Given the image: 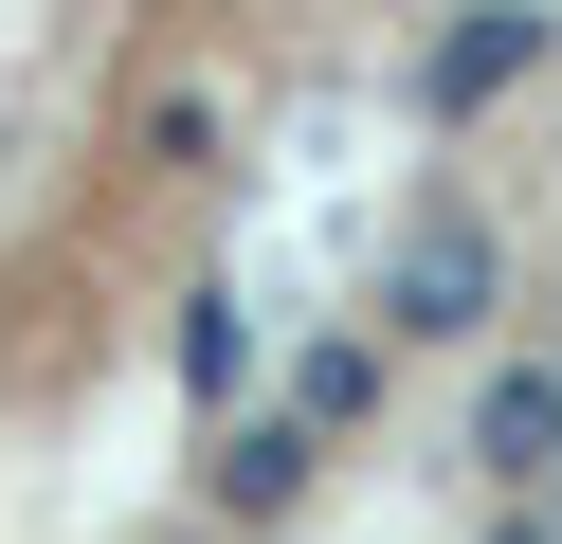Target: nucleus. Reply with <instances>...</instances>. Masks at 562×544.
I'll use <instances>...</instances> for the list:
<instances>
[{
  "instance_id": "20e7f679",
  "label": "nucleus",
  "mask_w": 562,
  "mask_h": 544,
  "mask_svg": "<svg viewBox=\"0 0 562 544\" xmlns=\"http://www.w3.org/2000/svg\"><path fill=\"white\" fill-rule=\"evenodd\" d=\"M291 399H308V418H363V399H381V363H363V345H308V381H291Z\"/></svg>"
},
{
  "instance_id": "f257e3e1",
  "label": "nucleus",
  "mask_w": 562,
  "mask_h": 544,
  "mask_svg": "<svg viewBox=\"0 0 562 544\" xmlns=\"http://www.w3.org/2000/svg\"><path fill=\"white\" fill-rule=\"evenodd\" d=\"M526 73H544V19L490 0V19H453L436 55H417V109H490V91H526Z\"/></svg>"
},
{
  "instance_id": "39448f33",
  "label": "nucleus",
  "mask_w": 562,
  "mask_h": 544,
  "mask_svg": "<svg viewBox=\"0 0 562 544\" xmlns=\"http://www.w3.org/2000/svg\"><path fill=\"white\" fill-rule=\"evenodd\" d=\"M508 544H562V526H508Z\"/></svg>"
},
{
  "instance_id": "f03ea898",
  "label": "nucleus",
  "mask_w": 562,
  "mask_h": 544,
  "mask_svg": "<svg viewBox=\"0 0 562 544\" xmlns=\"http://www.w3.org/2000/svg\"><path fill=\"white\" fill-rule=\"evenodd\" d=\"M381 309H400V326H472L490 309V236H472V218H417L400 273H381Z\"/></svg>"
},
{
  "instance_id": "7ed1b4c3",
  "label": "nucleus",
  "mask_w": 562,
  "mask_h": 544,
  "mask_svg": "<svg viewBox=\"0 0 562 544\" xmlns=\"http://www.w3.org/2000/svg\"><path fill=\"white\" fill-rule=\"evenodd\" d=\"M472 471H508V490L562 471V363H508V381L472 399Z\"/></svg>"
}]
</instances>
